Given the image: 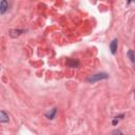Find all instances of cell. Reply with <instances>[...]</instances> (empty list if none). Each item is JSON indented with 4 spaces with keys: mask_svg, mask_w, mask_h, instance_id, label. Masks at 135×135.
<instances>
[{
    "mask_svg": "<svg viewBox=\"0 0 135 135\" xmlns=\"http://www.w3.org/2000/svg\"><path fill=\"white\" fill-rule=\"evenodd\" d=\"M108 78H109V75L107 73H97V74L90 76L88 78V81L89 82H96V81H99L102 79H108Z\"/></svg>",
    "mask_w": 135,
    "mask_h": 135,
    "instance_id": "1",
    "label": "cell"
},
{
    "mask_svg": "<svg viewBox=\"0 0 135 135\" xmlns=\"http://www.w3.org/2000/svg\"><path fill=\"white\" fill-rule=\"evenodd\" d=\"M117 47H118V40H117V39H113L112 42L110 43V51H111V53H112L113 55L116 54Z\"/></svg>",
    "mask_w": 135,
    "mask_h": 135,
    "instance_id": "2",
    "label": "cell"
},
{
    "mask_svg": "<svg viewBox=\"0 0 135 135\" xmlns=\"http://www.w3.org/2000/svg\"><path fill=\"white\" fill-rule=\"evenodd\" d=\"M66 65L70 66V68H77L79 65V61L77 59H73V58H70L68 59L66 61Z\"/></svg>",
    "mask_w": 135,
    "mask_h": 135,
    "instance_id": "3",
    "label": "cell"
},
{
    "mask_svg": "<svg viewBox=\"0 0 135 135\" xmlns=\"http://www.w3.org/2000/svg\"><path fill=\"white\" fill-rule=\"evenodd\" d=\"M8 8V3L6 0H1V3H0V13L3 15Z\"/></svg>",
    "mask_w": 135,
    "mask_h": 135,
    "instance_id": "4",
    "label": "cell"
},
{
    "mask_svg": "<svg viewBox=\"0 0 135 135\" xmlns=\"http://www.w3.org/2000/svg\"><path fill=\"white\" fill-rule=\"evenodd\" d=\"M24 32H25L24 30H11L9 31V35H11V37L15 38V37H18L19 35H21Z\"/></svg>",
    "mask_w": 135,
    "mask_h": 135,
    "instance_id": "5",
    "label": "cell"
},
{
    "mask_svg": "<svg viewBox=\"0 0 135 135\" xmlns=\"http://www.w3.org/2000/svg\"><path fill=\"white\" fill-rule=\"evenodd\" d=\"M56 113H57V108H54V109H52L51 111H49V112L45 114V117L49 118V119H54Z\"/></svg>",
    "mask_w": 135,
    "mask_h": 135,
    "instance_id": "6",
    "label": "cell"
},
{
    "mask_svg": "<svg viewBox=\"0 0 135 135\" xmlns=\"http://www.w3.org/2000/svg\"><path fill=\"white\" fill-rule=\"evenodd\" d=\"M8 120H9L8 115L4 111H1L0 112V121L1 122H8Z\"/></svg>",
    "mask_w": 135,
    "mask_h": 135,
    "instance_id": "7",
    "label": "cell"
},
{
    "mask_svg": "<svg viewBox=\"0 0 135 135\" xmlns=\"http://www.w3.org/2000/svg\"><path fill=\"white\" fill-rule=\"evenodd\" d=\"M128 57L130 58V60H131L132 62H134V63H135V51L130 50V51L128 52Z\"/></svg>",
    "mask_w": 135,
    "mask_h": 135,
    "instance_id": "8",
    "label": "cell"
},
{
    "mask_svg": "<svg viewBox=\"0 0 135 135\" xmlns=\"http://www.w3.org/2000/svg\"><path fill=\"white\" fill-rule=\"evenodd\" d=\"M123 117H124V115H123V114H121V115H119V116L114 117V119H113V121H112V124H113V126H116V124H117V122H118L121 118H123Z\"/></svg>",
    "mask_w": 135,
    "mask_h": 135,
    "instance_id": "9",
    "label": "cell"
},
{
    "mask_svg": "<svg viewBox=\"0 0 135 135\" xmlns=\"http://www.w3.org/2000/svg\"><path fill=\"white\" fill-rule=\"evenodd\" d=\"M113 134H121V131H119V130H116V131H113Z\"/></svg>",
    "mask_w": 135,
    "mask_h": 135,
    "instance_id": "10",
    "label": "cell"
},
{
    "mask_svg": "<svg viewBox=\"0 0 135 135\" xmlns=\"http://www.w3.org/2000/svg\"><path fill=\"white\" fill-rule=\"evenodd\" d=\"M132 1H135V0H128V4H130Z\"/></svg>",
    "mask_w": 135,
    "mask_h": 135,
    "instance_id": "11",
    "label": "cell"
},
{
    "mask_svg": "<svg viewBox=\"0 0 135 135\" xmlns=\"http://www.w3.org/2000/svg\"><path fill=\"white\" fill-rule=\"evenodd\" d=\"M134 96H135V91H134Z\"/></svg>",
    "mask_w": 135,
    "mask_h": 135,
    "instance_id": "12",
    "label": "cell"
}]
</instances>
